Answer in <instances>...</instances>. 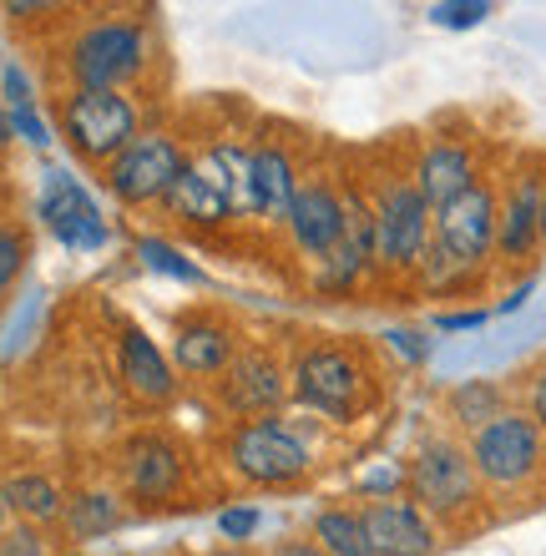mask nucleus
<instances>
[{
    "label": "nucleus",
    "instance_id": "obj_1",
    "mask_svg": "<svg viewBox=\"0 0 546 556\" xmlns=\"http://www.w3.org/2000/svg\"><path fill=\"white\" fill-rule=\"evenodd\" d=\"M496 218H501V192L491 182H475L456 203L435 207L430 249L420 258V283L435 293L460 289L475 268H486L491 253H496Z\"/></svg>",
    "mask_w": 546,
    "mask_h": 556
},
{
    "label": "nucleus",
    "instance_id": "obj_2",
    "mask_svg": "<svg viewBox=\"0 0 546 556\" xmlns=\"http://www.w3.org/2000/svg\"><path fill=\"white\" fill-rule=\"evenodd\" d=\"M289 390H294V400L304 410L325 415V420H334V425L359 420V415L369 410V400H374L369 365L350 344H309V350L294 359Z\"/></svg>",
    "mask_w": 546,
    "mask_h": 556
},
{
    "label": "nucleus",
    "instance_id": "obj_3",
    "mask_svg": "<svg viewBox=\"0 0 546 556\" xmlns=\"http://www.w3.org/2000/svg\"><path fill=\"white\" fill-rule=\"evenodd\" d=\"M481 496V476L471 466V451L450 435H430L405 466V501H415L435 521H456Z\"/></svg>",
    "mask_w": 546,
    "mask_h": 556
},
{
    "label": "nucleus",
    "instance_id": "obj_4",
    "mask_svg": "<svg viewBox=\"0 0 546 556\" xmlns=\"http://www.w3.org/2000/svg\"><path fill=\"white\" fill-rule=\"evenodd\" d=\"M466 451H471L481 485H491V491H521L546 466V435L526 410H501L496 420H486L466 440Z\"/></svg>",
    "mask_w": 546,
    "mask_h": 556
},
{
    "label": "nucleus",
    "instance_id": "obj_5",
    "mask_svg": "<svg viewBox=\"0 0 546 556\" xmlns=\"http://www.w3.org/2000/svg\"><path fill=\"white\" fill-rule=\"evenodd\" d=\"M369 218H374V264L395 268V274H420V258L430 249L435 207L420 198L415 177L380 182L374 203H369Z\"/></svg>",
    "mask_w": 546,
    "mask_h": 556
},
{
    "label": "nucleus",
    "instance_id": "obj_6",
    "mask_svg": "<svg viewBox=\"0 0 546 556\" xmlns=\"http://www.w3.org/2000/svg\"><path fill=\"white\" fill-rule=\"evenodd\" d=\"M61 132H66L76 157L97 162V167H112L142 137L137 132V106L122 91H87V87H76L61 102Z\"/></svg>",
    "mask_w": 546,
    "mask_h": 556
},
{
    "label": "nucleus",
    "instance_id": "obj_7",
    "mask_svg": "<svg viewBox=\"0 0 546 556\" xmlns=\"http://www.w3.org/2000/svg\"><path fill=\"white\" fill-rule=\"evenodd\" d=\"M148 61V30L137 21H97L72 41V81L87 91H122Z\"/></svg>",
    "mask_w": 546,
    "mask_h": 556
},
{
    "label": "nucleus",
    "instance_id": "obj_8",
    "mask_svg": "<svg viewBox=\"0 0 546 556\" xmlns=\"http://www.w3.org/2000/svg\"><path fill=\"white\" fill-rule=\"evenodd\" d=\"M228 460L249 485H294L309 476V445L283 420H249L228 445Z\"/></svg>",
    "mask_w": 546,
    "mask_h": 556
},
{
    "label": "nucleus",
    "instance_id": "obj_9",
    "mask_svg": "<svg viewBox=\"0 0 546 556\" xmlns=\"http://www.w3.org/2000/svg\"><path fill=\"white\" fill-rule=\"evenodd\" d=\"M182 167H188V157H182V147L173 142V137L142 132L112 167H106V188H112L117 203L148 207V203H163L167 192H173Z\"/></svg>",
    "mask_w": 546,
    "mask_h": 556
},
{
    "label": "nucleus",
    "instance_id": "obj_10",
    "mask_svg": "<svg viewBox=\"0 0 546 556\" xmlns=\"http://www.w3.org/2000/svg\"><path fill=\"white\" fill-rule=\"evenodd\" d=\"M289 395H294V390H289V375H283L274 350H238L233 365L218 375V400L233 415L264 420V415H274Z\"/></svg>",
    "mask_w": 546,
    "mask_h": 556
},
{
    "label": "nucleus",
    "instance_id": "obj_11",
    "mask_svg": "<svg viewBox=\"0 0 546 556\" xmlns=\"http://www.w3.org/2000/svg\"><path fill=\"white\" fill-rule=\"evenodd\" d=\"M283 223H289L299 253L314 258V264H325L329 253L344 243V233H350V198H340L329 182H304L294 192V207H289Z\"/></svg>",
    "mask_w": 546,
    "mask_h": 556
},
{
    "label": "nucleus",
    "instance_id": "obj_12",
    "mask_svg": "<svg viewBox=\"0 0 546 556\" xmlns=\"http://www.w3.org/2000/svg\"><path fill=\"white\" fill-rule=\"evenodd\" d=\"M41 218L72 253H91V249H102L106 243L102 207L91 203V192L81 188V182H72L66 173H46V182H41Z\"/></svg>",
    "mask_w": 546,
    "mask_h": 556
},
{
    "label": "nucleus",
    "instance_id": "obj_13",
    "mask_svg": "<svg viewBox=\"0 0 546 556\" xmlns=\"http://www.w3.org/2000/svg\"><path fill=\"white\" fill-rule=\"evenodd\" d=\"M365 531H369L374 556H430L435 552V527H430V516L405 496L369 501Z\"/></svg>",
    "mask_w": 546,
    "mask_h": 556
},
{
    "label": "nucleus",
    "instance_id": "obj_14",
    "mask_svg": "<svg viewBox=\"0 0 546 556\" xmlns=\"http://www.w3.org/2000/svg\"><path fill=\"white\" fill-rule=\"evenodd\" d=\"M542 207H546V182L536 173H521L511 188L501 192V218H496V253L506 264L532 258L542 238Z\"/></svg>",
    "mask_w": 546,
    "mask_h": 556
},
{
    "label": "nucleus",
    "instance_id": "obj_15",
    "mask_svg": "<svg viewBox=\"0 0 546 556\" xmlns=\"http://www.w3.org/2000/svg\"><path fill=\"white\" fill-rule=\"evenodd\" d=\"M410 177H415V188H420V198H426L430 207L456 203L460 192L481 182V177H475V152L466 142H456V137L430 142L426 152H420V162H415Z\"/></svg>",
    "mask_w": 546,
    "mask_h": 556
},
{
    "label": "nucleus",
    "instance_id": "obj_16",
    "mask_svg": "<svg viewBox=\"0 0 546 556\" xmlns=\"http://www.w3.org/2000/svg\"><path fill=\"white\" fill-rule=\"evenodd\" d=\"M117 365H122V380H127V390H132L137 400L167 405V400L178 395V369H173V359H167L142 329H122Z\"/></svg>",
    "mask_w": 546,
    "mask_h": 556
},
{
    "label": "nucleus",
    "instance_id": "obj_17",
    "mask_svg": "<svg viewBox=\"0 0 546 556\" xmlns=\"http://www.w3.org/2000/svg\"><path fill=\"white\" fill-rule=\"evenodd\" d=\"M122 476L142 501H163L178 491L182 481V455L167 445L163 435H137L122 451Z\"/></svg>",
    "mask_w": 546,
    "mask_h": 556
},
{
    "label": "nucleus",
    "instance_id": "obj_18",
    "mask_svg": "<svg viewBox=\"0 0 546 556\" xmlns=\"http://www.w3.org/2000/svg\"><path fill=\"white\" fill-rule=\"evenodd\" d=\"M233 354H238V339L218 319L178 324V334H173V369H182V375H223L233 365Z\"/></svg>",
    "mask_w": 546,
    "mask_h": 556
},
{
    "label": "nucleus",
    "instance_id": "obj_19",
    "mask_svg": "<svg viewBox=\"0 0 546 556\" xmlns=\"http://www.w3.org/2000/svg\"><path fill=\"white\" fill-rule=\"evenodd\" d=\"M294 162L279 147H253L249 152V213L258 218H289L294 207Z\"/></svg>",
    "mask_w": 546,
    "mask_h": 556
},
{
    "label": "nucleus",
    "instance_id": "obj_20",
    "mask_svg": "<svg viewBox=\"0 0 546 556\" xmlns=\"http://www.w3.org/2000/svg\"><path fill=\"white\" fill-rule=\"evenodd\" d=\"M163 203H167V213H173V218L198 223V228H213V223H223L228 213H233V203L218 192V182H207L198 162H188V167H182V177L173 182V192H167Z\"/></svg>",
    "mask_w": 546,
    "mask_h": 556
},
{
    "label": "nucleus",
    "instance_id": "obj_21",
    "mask_svg": "<svg viewBox=\"0 0 546 556\" xmlns=\"http://www.w3.org/2000/svg\"><path fill=\"white\" fill-rule=\"evenodd\" d=\"M0 496L11 506V516H21V527H41V521H56L66 511V496L56 491L51 476H36V470H21L0 485Z\"/></svg>",
    "mask_w": 546,
    "mask_h": 556
},
{
    "label": "nucleus",
    "instance_id": "obj_22",
    "mask_svg": "<svg viewBox=\"0 0 546 556\" xmlns=\"http://www.w3.org/2000/svg\"><path fill=\"white\" fill-rule=\"evenodd\" d=\"M309 542L325 556H374L369 531H365V511H355V506H329V511H319L314 516Z\"/></svg>",
    "mask_w": 546,
    "mask_h": 556
},
{
    "label": "nucleus",
    "instance_id": "obj_23",
    "mask_svg": "<svg viewBox=\"0 0 546 556\" xmlns=\"http://www.w3.org/2000/svg\"><path fill=\"white\" fill-rule=\"evenodd\" d=\"M501 410H511L501 395V384H491V380H466L450 390V420L466 430V435H475L486 420H496Z\"/></svg>",
    "mask_w": 546,
    "mask_h": 556
},
{
    "label": "nucleus",
    "instance_id": "obj_24",
    "mask_svg": "<svg viewBox=\"0 0 546 556\" xmlns=\"http://www.w3.org/2000/svg\"><path fill=\"white\" fill-rule=\"evenodd\" d=\"M61 516H66L72 536H81V542H91V536H106V531L122 527L117 501L106 496V491H81V496H72V506H66Z\"/></svg>",
    "mask_w": 546,
    "mask_h": 556
},
{
    "label": "nucleus",
    "instance_id": "obj_25",
    "mask_svg": "<svg viewBox=\"0 0 546 556\" xmlns=\"http://www.w3.org/2000/svg\"><path fill=\"white\" fill-rule=\"evenodd\" d=\"M26 264H30V238H26V228L0 223V299L15 289V278L26 274Z\"/></svg>",
    "mask_w": 546,
    "mask_h": 556
},
{
    "label": "nucleus",
    "instance_id": "obj_26",
    "mask_svg": "<svg viewBox=\"0 0 546 556\" xmlns=\"http://www.w3.org/2000/svg\"><path fill=\"white\" fill-rule=\"evenodd\" d=\"M137 253H142V258H148L152 268H163V274H178V278H198V268L192 264H182L178 253L167 249V243H152V238H142V243H137Z\"/></svg>",
    "mask_w": 546,
    "mask_h": 556
},
{
    "label": "nucleus",
    "instance_id": "obj_27",
    "mask_svg": "<svg viewBox=\"0 0 546 556\" xmlns=\"http://www.w3.org/2000/svg\"><path fill=\"white\" fill-rule=\"evenodd\" d=\"M0 556H46V536L36 527H11L0 536Z\"/></svg>",
    "mask_w": 546,
    "mask_h": 556
},
{
    "label": "nucleus",
    "instance_id": "obj_28",
    "mask_svg": "<svg viewBox=\"0 0 546 556\" xmlns=\"http://www.w3.org/2000/svg\"><path fill=\"white\" fill-rule=\"evenodd\" d=\"M526 415H532L536 430L546 435V365L532 369V384H526Z\"/></svg>",
    "mask_w": 546,
    "mask_h": 556
},
{
    "label": "nucleus",
    "instance_id": "obj_29",
    "mask_svg": "<svg viewBox=\"0 0 546 556\" xmlns=\"http://www.w3.org/2000/svg\"><path fill=\"white\" fill-rule=\"evenodd\" d=\"M223 536H233V542H249L253 527H258V511H223Z\"/></svg>",
    "mask_w": 546,
    "mask_h": 556
},
{
    "label": "nucleus",
    "instance_id": "obj_30",
    "mask_svg": "<svg viewBox=\"0 0 546 556\" xmlns=\"http://www.w3.org/2000/svg\"><path fill=\"white\" fill-rule=\"evenodd\" d=\"M5 102H11V112H30V87L15 66H5Z\"/></svg>",
    "mask_w": 546,
    "mask_h": 556
},
{
    "label": "nucleus",
    "instance_id": "obj_31",
    "mask_svg": "<svg viewBox=\"0 0 546 556\" xmlns=\"http://www.w3.org/2000/svg\"><path fill=\"white\" fill-rule=\"evenodd\" d=\"M481 15H486V5H441L435 21H445V26H471V21H481Z\"/></svg>",
    "mask_w": 546,
    "mask_h": 556
},
{
    "label": "nucleus",
    "instance_id": "obj_32",
    "mask_svg": "<svg viewBox=\"0 0 546 556\" xmlns=\"http://www.w3.org/2000/svg\"><path fill=\"white\" fill-rule=\"evenodd\" d=\"M11 127H15L21 137H26V142H36V147L46 142V127L36 122V112H11Z\"/></svg>",
    "mask_w": 546,
    "mask_h": 556
},
{
    "label": "nucleus",
    "instance_id": "obj_33",
    "mask_svg": "<svg viewBox=\"0 0 546 556\" xmlns=\"http://www.w3.org/2000/svg\"><path fill=\"white\" fill-rule=\"evenodd\" d=\"M441 329H481V324H486V314H481V308H471V314H441Z\"/></svg>",
    "mask_w": 546,
    "mask_h": 556
},
{
    "label": "nucleus",
    "instance_id": "obj_34",
    "mask_svg": "<svg viewBox=\"0 0 546 556\" xmlns=\"http://www.w3.org/2000/svg\"><path fill=\"white\" fill-rule=\"evenodd\" d=\"M274 556H325V552H319L314 542H279L274 546Z\"/></svg>",
    "mask_w": 546,
    "mask_h": 556
},
{
    "label": "nucleus",
    "instance_id": "obj_35",
    "mask_svg": "<svg viewBox=\"0 0 546 556\" xmlns=\"http://www.w3.org/2000/svg\"><path fill=\"white\" fill-rule=\"evenodd\" d=\"M11 531V506H5V496H0V536Z\"/></svg>",
    "mask_w": 546,
    "mask_h": 556
},
{
    "label": "nucleus",
    "instance_id": "obj_36",
    "mask_svg": "<svg viewBox=\"0 0 546 556\" xmlns=\"http://www.w3.org/2000/svg\"><path fill=\"white\" fill-rule=\"evenodd\" d=\"M5 132H11V117H5V106H0V147H5Z\"/></svg>",
    "mask_w": 546,
    "mask_h": 556
},
{
    "label": "nucleus",
    "instance_id": "obj_37",
    "mask_svg": "<svg viewBox=\"0 0 546 556\" xmlns=\"http://www.w3.org/2000/svg\"><path fill=\"white\" fill-rule=\"evenodd\" d=\"M218 556H253V552H243V546H228V552H218Z\"/></svg>",
    "mask_w": 546,
    "mask_h": 556
},
{
    "label": "nucleus",
    "instance_id": "obj_38",
    "mask_svg": "<svg viewBox=\"0 0 546 556\" xmlns=\"http://www.w3.org/2000/svg\"><path fill=\"white\" fill-rule=\"evenodd\" d=\"M542 238H546V207H542Z\"/></svg>",
    "mask_w": 546,
    "mask_h": 556
},
{
    "label": "nucleus",
    "instance_id": "obj_39",
    "mask_svg": "<svg viewBox=\"0 0 546 556\" xmlns=\"http://www.w3.org/2000/svg\"><path fill=\"white\" fill-rule=\"evenodd\" d=\"M72 556H87V552H72Z\"/></svg>",
    "mask_w": 546,
    "mask_h": 556
}]
</instances>
